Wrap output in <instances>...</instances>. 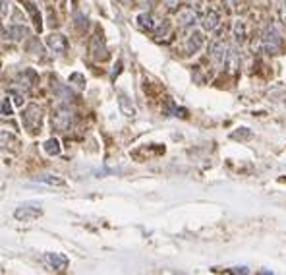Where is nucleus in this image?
Returning <instances> with one entry per match:
<instances>
[{
	"mask_svg": "<svg viewBox=\"0 0 286 275\" xmlns=\"http://www.w3.org/2000/svg\"><path fill=\"white\" fill-rule=\"evenodd\" d=\"M43 215V208H41V204L39 202H33V204H23L20 208L16 209V213H14V217L18 221H23V223H27V221H33L37 217H41Z\"/></svg>",
	"mask_w": 286,
	"mask_h": 275,
	"instance_id": "20e7f679",
	"label": "nucleus"
},
{
	"mask_svg": "<svg viewBox=\"0 0 286 275\" xmlns=\"http://www.w3.org/2000/svg\"><path fill=\"white\" fill-rule=\"evenodd\" d=\"M70 80H72L76 86H79V89L85 88V84H83V76H81V74H72V76H70Z\"/></svg>",
	"mask_w": 286,
	"mask_h": 275,
	"instance_id": "5701e85b",
	"label": "nucleus"
},
{
	"mask_svg": "<svg viewBox=\"0 0 286 275\" xmlns=\"http://www.w3.org/2000/svg\"><path fill=\"white\" fill-rule=\"evenodd\" d=\"M33 80H35V74L33 72H22V74H18V77L14 80V84H16V89H20V91H29V89L33 88Z\"/></svg>",
	"mask_w": 286,
	"mask_h": 275,
	"instance_id": "6e6552de",
	"label": "nucleus"
},
{
	"mask_svg": "<svg viewBox=\"0 0 286 275\" xmlns=\"http://www.w3.org/2000/svg\"><path fill=\"white\" fill-rule=\"evenodd\" d=\"M22 121H23V126L27 128V132L39 134L41 122H43V112H41V109H39L37 105H31V107H27V109L23 110Z\"/></svg>",
	"mask_w": 286,
	"mask_h": 275,
	"instance_id": "f03ea898",
	"label": "nucleus"
},
{
	"mask_svg": "<svg viewBox=\"0 0 286 275\" xmlns=\"http://www.w3.org/2000/svg\"><path fill=\"white\" fill-rule=\"evenodd\" d=\"M8 12V0H0V16H4Z\"/></svg>",
	"mask_w": 286,
	"mask_h": 275,
	"instance_id": "b1692460",
	"label": "nucleus"
},
{
	"mask_svg": "<svg viewBox=\"0 0 286 275\" xmlns=\"http://www.w3.org/2000/svg\"><path fill=\"white\" fill-rule=\"evenodd\" d=\"M165 4H166V8H174L178 4V0H165Z\"/></svg>",
	"mask_w": 286,
	"mask_h": 275,
	"instance_id": "a878e982",
	"label": "nucleus"
},
{
	"mask_svg": "<svg viewBox=\"0 0 286 275\" xmlns=\"http://www.w3.org/2000/svg\"><path fill=\"white\" fill-rule=\"evenodd\" d=\"M35 182H41V184H51V186H64L66 182H64V178H60V176H55V175H41L35 178Z\"/></svg>",
	"mask_w": 286,
	"mask_h": 275,
	"instance_id": "ddd939ff",
	"label": "nucleus"
},
{
	"mask_svg": "<svg viewBox=\"0 0 286 275\" xmlns=\"http://www.w3.org/2000/svg\"><path fill=\"white\" fill-rule=\"evenodd\" d=\"M137 25L143 27V29H147V31H153L155 27H157V22L153 20L151 14H139L137 16Z\"/></svg>",
	"mask_w": 286,
	"mask_h": 275,
	"instance_id": "2eb2a0df",
	"label": "nucleus"
},
{
	"mask_svg": "<svg viewBox=\"0 0 286 275\" xmlns=\"http://www.w3.org/2000/svg\"><path fill=\"white\" fill-rule=\"evenodd\" d=\"M53 88H55L56 95H58L60 99L64 97V101H68V103H70V101H72V97H74V95H72V91H68V89H66V86H60V84H53Z\"/></svg>",
	"mask_w": 286,
	"mask_h": 275,
	"instance_id": "f3484780",
	"label": "nucleus"
},
{
	"mask_svg": "<svg viewBox=\"0 0 286 275\" xmlns=\"http://www.w3.org/2000/svg\"><path fill=\"white\" fill-rule=\"evenodd\" d=\"M196 22H198V14L192 8H186V10H182L178 14V23L182 27H192V25H196Z\"/></svg>",
	"mask_w": 286,
	"mask_h": 275,
	"instance_id": "1a4fd4ad",
	"label": "nucleus"
},
{
	"mask_svg": "<svg viewBox=\"0 0 286 275\" xmlns=\"http://www.w3.org/2000/svg\"><path fill=\"white\" fill-rule=\"evenodd\" d=\"M46 260H49V264L53 265V269H56V271H64L68 267V258L62 256V254H49Z\"/></svg>",
	"mask_w": 286,
	"mask_h": 275,
	"instance_id": "9b49d317",
	"label": "nucleus"
},
{
	"mask_svg": "<svg viewBox=\"0 0 286 275\" xmlns=\"http://www.w3.org/2000/svg\"><path fill=\"white\" fill-rule=\"evenodd\" d=\"M0 112H2L4 116H10V114H14V109H12V99H10V97L2 99V105H0Z\"/></svg>",
	"mask_w": 286,
	"mask_h": 275,
	"instance_id": "6ab92c4d",
	"label": "nucleus"
},
{
	"mask_svg": "<svg viewBox=\"0 0 286 275\" xmlns=\"http://www.w3.org/2000/svg\"><path fill=\"white\" fill-rule=\"evenodd\" d=\"M253 134L248 130V128H238V132H232V138L234 140H248V138H252Z\"/></svg>",
	"mask_w": 286,
	"mask_h": 275,
	"instance_id": "aec40b11",
	"label": "nucleus"
},
{
	"mask_svg": "<svg viewBox=\"0 0 286 275\" xmlns=\"http://www.w3.org/2000/svg\"><path fill=\"white\" fill-rule=\"evenodd\" d=\"M27 33H29V29H27L25 25H20V23H14V25H10V27L6 29V35L10 37L12 41H22Z\"/></svg>",
	"mask_w": 286,
	"mask_h": 275,
	"instance_id": "9d476101",
	"label": "nucleus"
},
{
	"mask_svg": "<svg viewBox=\"0 0 286 275\" xmlns=\"http://www.w3.org/2000/svg\"><path fill=\"white\" fill-rule=\"evenodd\" d=\"M46 47L56 55H64L68 51V39L62 33H51L46 35Z\"/></svg>",
	"mask_w": 286,
	"mask_h": 275,
	"instance_id": "423d86ee",
	"label": "nucleus"
},
{
	"mask_svg": "<svg viewBox=\"0 0 286 275\" xmlns=\"http://www.w3.org/2000/svg\"><path fill=\"white\" fill-rule=\"evenodd\" d=\"M43 147H44V153H46V155H58V153H60V143H58V140H56V138L46 140V142L43 143Z\"/></svg>",
	"mask_w": 286,
	"mask_h": 275,
	"instance_id": "dca6fc26",
	"label": "nucleus"
},
{
	"mask_svg": "<svg viewBox=\"0 0 286 275\" xmlns=\"http://www.w3.org/2000/svg\"><path fill=\"white\" fill-rule=\"evenodd\" d=\"M228 49H230V47L224 43L222 39H215V41L211 43V49H209L213 62H215V64H219V66H222V64H224V60H226V55H228Z\"/></svg>",
	"mask_w": 286,
	"mask_h": 275,
	"instance_id": "39448f33",
	"label": "nucleus"
},
{
	"mask_svg": "<svg viewBox=\"0 0 286 275\" xmlns=\"http://www.w3.org/2000/svg\"><path fill=\"white\" fill-rule=\"evenodd\" d=\"M220 23V16L217 14L215 10L207 12V16H205V20H203V27L207 29V31H215L217 27H219Z\"/></svg>",
	"mask_w": 286,
	"mask_h": 275,
	"instance_id": "f8f14e48",
	"label": "nucleus"
},
{
	"mask_svg": "<svg viewBox=\"0 0 286 275\" xmlns=\"http://www.w3.org/2000/svg\"><path fill=\"white\" fill-rule=\"evenodd\" d=\"M120 109L128 114V116H133V107L130 105V101H128V97L124 95V93H120Z\"/></svg>",
	"mask_w": 286,
	"mask_h": 275,
	"instance_id": "a211bd4d",
	"label": "nucleus"
},
{
	"mask_svg": "<svg viewBox=\"0 0 286 275\" xmlns=\"http://www.w3.org/2000/svg\"><path fill=\"white\" fill-rule=\"evenodd\" d=\"M203 43H205V37H203V33H201V31H194V33L187 37V41H186L187 55H196L199 49L203 47Z\"/></svg>",
	"mask_w": 286,
	"mask_h": 275,
	"instance_id": "0eeeda50",
	"label": "nucleus"
},
{
	"mask_svg": "<svg viewBox=\"0 0 286 275\" xmlns=\"http://www.w3.org/2000/svg\"><path fill=\"white\" fill-rule=\"evenodd\" d=\"M10 142H14V136L6 130H0V147H6Z\"/></svg>",
	"mask_w": 286,
	"mask_h": 275,
	"instance_id": "412c9836",
	"label": "nucleus"
},
{
	"mask_svg": "<svg viewBox=\"0 0 286 275\" xmlns=\"http://www.w3.org/2000/svg\"><path fill=\"white\" fill-rule=\"evenodd\" d=\"M282 20H284V22H286V4H284V6H282Z\"/></svg>",
	"mask_w": 286,
	"mask_h": 275,
	"instance_id": "bb28decb",
	"label": "nucleus"
},
{
	"mask_svg": "<svg viewBox=\"0 0 286 275\" xmlns=\"http://www.w3.org/2000/svg\"><path fill=\"white\" fill-rule=\"evenodd\" d=\"M246 37H248V29H246V23L242 20H238V22L234 23V41L238 45H242L246 41Z\"/></svg>",
	"mask_w": 286,
	"mask_h": 275,
	"instance_id": "4468645a",
	"label": "nucleus"
},
{
	"mask_svg": "<svg viewBox=\"0 0 286 275\" xmlns=\"http://www.w3.org/2000/svg\"><path fill=\"white\" fill-rule=\"evenodd\" d=\"M14 103H16V107H22V105H23L22 93H16V95H14Z\"/></svg>",
	"mask_w": 286,
	"mask_h": 275,
	"instance_id": "393cba45",
	"label": "nucleus"
},
{
	"mask_svg": "<svg viewBox=\"0 0 286 275\" xmlns=\"http://www.w3.org/2000/svg\"><path fill=\"white\" fill-rule=\"evenodd\" d=\"M261 45H263L265 53L269 55H276L282 47V37H280V31L276 29L275 25H269L267 29L261 35Z\"/></svg>",
	"mask_w": 286,
	"mask_h": 275,
	"instance_id": "f257e3e1",
	"label": "nucleus"
},
{
	"mask_svg": "<svg viewBox=\"0 0 286 275\" xmlns=\"http://www.w3.org/2000/svg\"><path fill=\"white\" fill-rule=\"evenodd\" d=\"M27 10H29V14H33V18H35V27H37V29H41V16H39L37 8H35L33 4H27Z\"/></svg>",
	"mask_w": 286,
	"mask_h": 275,
	"instance_id": "4be33fe9",
	"label": "nucleus"
},
{
	"mask_svg": "<svg viewBox=\"0 0 286 275\" xmlns=\"http://www.w3.org/2000/svg\"><path fill=\"white\" fill-rule=\"evenodd\" d=\"M51 124H53V128L56 132H68L72 128V124H74V114L64 107H60V109H56L53 112Z\"/></svg>",
	"mask_w": 286,
	"mask_h": 275,
	"instance_id": "7ed1b4c3",
	"label": "nucleus"
}]
</instances>
